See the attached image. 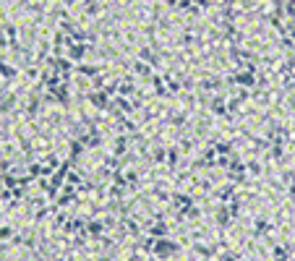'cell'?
Here are the masks:
<instances>
[{
	"label": "cell",
	"instance_id": "cell-1",
	"mask_svg": "<svg viewBox=\"0 0 295 261\" xmlns=\"http://www.w3.org/2000/svg\"><path fill=\"white\" fill-rule=\"evenodd\" d=\"M13 238V227L6 225V227H0V240H11Z\"/></svg>",
	"mask_w": 295,
	"mask_h": 261
}]
</instances>
